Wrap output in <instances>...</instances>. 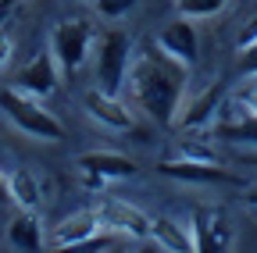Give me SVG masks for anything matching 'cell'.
<instances>
[{
    "mask_svg": "<svg viewBox=\"0 0 257 253\" xmlns=\"http://www.w3.org/2000/svg\"><path fill=\"white\" fill-rule=\"evenodd\" d=\"M246 207L257 214V189H250V193H246Z\"/></svg>",
    "mask_w": 257,
    "mask_h": 253,
    "instance_id": "d4e9b609",
    "label": "cell"
},
{
    "mask_svg": "<svg viewBox=\"0 0 257 253\" xmlns=\"http://www.w3.org/2000/svg\"><path fill=\"white\" fill-rule=\"evenodd\" d=\"M0 111H4V118L15 125V129H22L32 139H47V143L64 139V125L40 104V97H29V93L15 89V86L0 89Z\"/></svg>",
    "mask_w": 257,
    "mask_h": 253,
    "instance_id": "7a4b0ae2",
    "label": "cell"
},
{
    "mask_svg": "<svg viewBox=\"0 0 257 253\" xmlns=\"http://www.w3.org/2000/svg\"><path fill=\"white\" fill-rule=\"evenodd\" d=\"M186 79H189V68L172 54H165L157 43L136 54V61L128 65V75H125L136 107L147 111L157 125H172L179 118Z\"/></svg>",
    "mask_w": 257,
    "mask_h": 253,
    "instance_id": "6da1fadb",
    "label": "cell"
},
{
    "mask_svg": "<svg viewBox=\"0 0 257 253\" xmlns=\"http://www.w3.org/2000/svg\"><path fill=\"white\" fill-rule=\"evenodd\" d=\"M8 4H15V0H0V8H8Z\"/></svg>",
    "mask_w": 257,
    "mask_h": 253,
    "instance_id": "4316f807",
    "label": "cell"
},
{
    "mask_svg": "<svg viewBox=\"0 0 257 253\" xmlns=\"http://www.w3.org/2000/svg\"><path fill=\"white\" fill-rule=\"evenodd\" d=\"M8 57H11V33L0 25V68L8 65Z\"/></svg>",
    "mask_w": 257,
    "mask_h": 253,
    "instance_id": "603a6c76",
    "label": "cell"
},
{
    "mask_svg": "<svg viewBox=\"0 0 257 253\" xmlns=\"http://www.w3.org/2000/svg\"><path fill=\"white\" fill-rule=\"evenodd\" d=\"M96 217H100V228L107 232H118V235H128V239H150V221L140 207L125 203V200H100V207H96Z\"/></svg>",
    "mask_w": 257,
    "mask_h": 253,
    "instance_id": "52a82bcc",
    "label": "cell"
},
{
    "mask_svg": "<svg viewBox=\"0 0 257 253\" xmlns=\"http://www.w3.org/2000/svg\"><path fill=\"white\" fill-rule=\"evenodd\" d=\"M250 36H257V18H253V22H250Z\"/></svg>",
    "mask_w": 257,
    "mask_h": 253,
    "instance_id": "484cf974",
    "label": "cell"
},
{
    "mask_svg": "<svg viewBox=\"0 0 257 253\" xmlns=\"http://www.w3.org/2000/svg\"><path fill=\"white\" fill-rule=\"evenodd\" d=\"M140 4V0H93V8H96V15H100V18H121V15H128V11H133Z\"/></svg>",
    "mask_w": 257,
    "mask_h": 253,
    "instance_id": "ffe728a7",
    "label": "cell"
},
{
    "mask_svg": "<svg viewBox=\"0 0 257 253\" xmlns=\"http://www.w3.org/2000/svg\"><path fill=\"white\" fill-rule=\"evenodd\" d=\"M8 242L15 249H25V253H36V249L47 246V235H43V225H40L36 210H22L18 207V214L8 221Z\"/></svg>",
    "mask_w": 257,
    "mask_h": 253,
    "instance_id": "9a60e30c",
    "label": "cell"
},
{
    "mask_svg": "<svg viewBox=\"0 0 257 253\" xmlns=\"http://www.w3.org/2000/svg\"><path fill=\"white\" fill-rule=\"evenodd\" d=\"M150 239L157 246H165V249H175V253H193L197 246H193V232L186 225H179V221L172 217H154L150 221Z\"/></svg>",
    "mask_w": 257,
    "mask_h": 253,
    "instance_id": "2e32d148",
    "label": "cell"
},
{
    "mask_svg": "<svg viewBox=\"0 0 257 253\" xmlns=\"http://www.w3.org/2000/svg\"><path fill=\"white\" fill-rule=\"evenodd\" d=\"M157 47L165 54H172L175 61H182L186 68H193V65H197V54H200V33H197V25H193V18L175 15L157 33Z\"/></svg>",
    "mask_w": 257,
    "mask_h": 253,
    "instance_id": "ba28073f",
    "label": "cell"
},
{
    "mask_svg": "<svg viewBox=\"0 0 257 253\" xmlns=\"http://www.w3.org/2000/svg\"><path fill=\"white\" fill-rule=\"evenodd\" d=\"M225 104H229V93H225L221 82H214V86H207L200 93L197 100H189L186 107H179L182 111L179 114V125H182V129H211V125L221 118Z\"/></svg>",
    "mask_w": 257,
    "mask_h": 253,
    "instance_id": "30bf717a",
    "label": "cell"
},
{
    "mask_svg": "<svg viewBox=\"0 0 257 253\" xmlns=\"http://www.w3.org/2000/svg\"><path fill=\"white\" fill-rule=\"evenodd\" d=\"M179 157H189V161H218L207 143H189V139L179 143Z\"/></svg>",
    "mask_w": 257,
    "mask_h": 253,
    "instance_id": "44dd1931",
    "label": "cell"
},
{
    "mask_svg": "<svg viewBox=\"0 0 257 253\" xmlns=\"http://www.w3.org/2000/svg\"><path fill=\"white\" fill-rule=\"evenodd\" d=\"M11 203V189H8V175L0 171V207H8Z\"/></svg>",
    "mask_w": 257,
    "mask_h": 253,
    "instance_id": "cb8c5ba5",
    "label": "cell"
},
{
    "mask_svg": "<svg viewBox=\"0 0 257 253\" xmlns=\"http://www.w3.org/2000/svg\"><path fill=\"white\" fill-rule=\"evenodd\" d=\"M8 189H11V203L22 207V210H36L40 200H43L40 196V182H36V175L29 168H15L8 175Z\"/></svg>",
    "mask_w": 257,
    "mask_h": 253,
    "instance_id": "e0dca14e",
    "label": "cell"
},
{
    "mask_svg": "<svg viewBox=\"0 0 257 253\" xmlns=\"http://www.w3.org/2000/svg\"><path fill=\"white\" fill-rule=\"evenodd\" d=\"M79 171H82V182L89 189H104L107 182L114 178H133L136 175V161L125 153H114V150H89L79 157Z\"/></svg>",
    "mask_w": 257,
    "mask_h": 253,
    "instance_id": "8992f818",
    "label": "cell"
},
{
    "mask_svg": "<svg viewBox=\"0 0 257 253\" xmlns=\"http://www.w3.org/2000/svg\"><path fill=\"white\" fill-rule=\"evenodd\" d=\"M128 65H133V40L121 29H107L93 40V72H96V89L118 93L125 86Z\"/></svg>",
    "mask_w": 257,
    "mask_h": 253,
    "instance_id": "3957f363",
    "label": "cell"
},
{
    "mask_svg": "<svg viewBox=\"0 0 257 253\" xmlns=\"http://www.w3.org/2000/svg\"><path fill=\"white\" fill-rule=\"evenodd\" d=\"M232 111L236 114H229V104H225L221 118L214 121V136L229 139V143H250V146H257V114L246 111V107H239L236 100H232Z\"/></svg>",
    "mask_w": 257,
    "mask_h": 253,
    "instance_id": "5bb4252c",
    "label": "cell"
},
{
    "mask_svg": "<svg viewBox=\"0 0 257 253\" xmlns=\"http://www.w3.org/2000/svg\"><path fill=\"white\" fill-rule=\"evenodd\" d=\"M232 100H236L239 107H246V111H253V114H257V79H250V82H246V86L236 93Z\"/></svg>",
    "mask_w": 257,
    "mask_h": 253,
    "instance_id": "7402d4cb",
    "label": "cell"
},
{
    "mask_svg": "<svg viewBox=\"0 0 257 253\" xmlns=\"http://www.w3.org/2000/svg\"><path fill=\"white\" fill-rule=\"evenodd\" d=\"M57 82H61V65L54 61L50 50L36 54L32 61H25V65L15 72V89L29 93V97H50L57 89Z\"/></svg>",
    "mask_w": 257,
    "mask_h": 253,
    "instance_id": "9c48e42d",
    "label": "cell"
},
{
    "mask_svg": "<svg viewBox=\"0 0 257 253\" xmlns=\"http://www.w3.org/2000/svg\"><path fill=\"white\" fill-rule=\"evenodd\" d=\"M229 8V0H175V15H186L193 22L200 18H214Z\"/></svg>",
    "mask_w": 257,
    "mask_h": 253,
    "instance_id": "ac0fdd59",
    "label": "cell"
},
{
    "mask_svg": "<svg viewBox=\"0 0 257 253\" xmlns=\"http://www.w3.org/2000/svg\"><path fill=\"white\" fill-rule=\"evenodd\" d=\"M193 246L204 253H221L229 249L236 232H232V217L225 214V207H197L193 210Z\"/></svg>",
    "mask_w": 257,
    "mask_h": 253,
    "instance_id": "5b68a950",
    "label": "cell"
},
{
    "mask_svg": "<svg viewBox=\"0 0 257 253\" xmlns=\"http://www.w3.org/2000/svg\"><path fill=\"white\" fill-rule=\"evenodd\" d=\"M96 232H100V217H96V207L93 210H75L61 221V225H54V235L50 242L57 249H82Z\"/></svg>",
    "mask_w": 257,
    "mask_h": 253,
    "instance_id": "4fadbf2b",
    "label": "cell"
},
{
    "mask_svg": "<svg viewBox=\"0 0 257 253\" xmlns=\"http://www.w3.org/2000/svg\"><path fill=\"white\" fill-rule=\"evenodd\" d=\"M236 72L243 79H257V36H246L236 54Z\"/></svg>",
    "mask_w": 257,
    "mask_h": 253,
    "instance_id": "d6986e66",
    "label": "cell"
},
{
    "mask_svg": "<svg viewBox=\"0 0 257 253\" xmlns=\"http://www.w3.org/2000/svg\"><path fill=\"white\" fill-rule=\"evenodd\" d=\"M86 114L93 121H100L104 129H114V132H128L136 125L133 111L118 100V93H104V89H89L86 93Z\"/></svg>",
    "mask_w": 257,
    "mask_h": 253,
    "instance_id": "7c38bea8",
    "label": "cell"
},
{
    "mask_svg": "<svg viewBox=\"0 0 257 253\" xmlns=\"http://www.w3.org/2000/svg\"><path fill=\"white\" fill-rule=\"evenodd\" d=\"M157 171L168 175V178H179V182H193V185L236 182V175L225 171V168H218V161H189V157H179V161H161Z\"/></svg>",
    "mask_w": 257,
    "mask_h": 253,
    "instance_id": "8fae6325",
    "label": "cell"
},
{
    "mask_svg": "<svg viewBox=\"0 0 257 253\" xmlns=\"http://www.w3.org/2000/svg\"><path fill=\"white\" fill-rule=\"evenodd\" d=\"M93 40H96V33L86 18H64L50 29V54H54V61L61 65L64 75H75L86 65Z\"/></svg>",
    "mask_w": 257,
    "mask_h": 253,
    "instance_id": "277c9868",
    "label": "cell"
}]
</instances>
